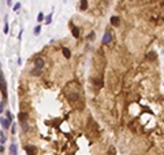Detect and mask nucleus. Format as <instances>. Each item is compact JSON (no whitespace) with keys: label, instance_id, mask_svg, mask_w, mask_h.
Masks as SVG:
<instances>
[{"label":"nucleus","instance_id":"obj_1","mask_svg":"<svg viewBox=\"0 0 164 155\" xmlns=\"http://www.w3.org/2000/svg\"><path fill=\"white\" fill-rule=\"evenodd\" d=\"M0 91H1V95H3V99L4 102L7 100V84H6V80L3 77V73L0 71Z\"/></svg>","mask_w":164,"mask_h":155},{"label":"nucleus","instance_id":"obj_2","mask_svg":"<svg viewBox=\"0 0 164 155\" xmlns=\"http://www.w3.org/2000/svg\"><path fill=\"white\" fill-rule=\"evenodd\" d=\"M0 124L3 126V129H8L11 126V119L10 118H0Z\"/></svg>","mask_w":164,"mask_h":155},{"label":"nucleus","instance_id":"obj_3","mask_svg":"<svg viewBox=\"0 0 164 155\" xmlns=\"http://www.w3.org/2000/svg\"><path fill=\"white\" fill-rule=\"evenodd\" d=\"M25 151L27 155H36L37 154V147L34 146H26L25 147Z\"/></svg>","mask_w":164,"mask_h":155},{"label":"nucleus","instance_id":"obj_4","mask_svg":"<svg viewBox=\"0 0 164 155\" xmlns=\"http://www.w3.org/2000/svg\"><path fill=\"white\" fill-rule=\"evenodd\" d=\"M34 65H36V67H38V69H42V67L45 66V60H44L41 56H38V58L34 59Z\"/></svg>","mask_w":164,"mask_h":155},{"label":"nucleus","instance_id":"obj_5","mask_svg":"<svg viewBox=\"0 0 164 155\" xmlns=\"http://www.w3.org/2000/svg\"><path fill=\"white\" fill-rule=\"evenodd\" d=\"M111 41H112V34L109 32H105L104 36H103V44H109Z\"/></svg>","mask_w":164,"mask_h":155},{"label":"nucleus","instance_id":"obj_6","mask_svg":"<svg viewBox=\"0 0 164 155\" xmlns=\"http://www.w3.org/2000/svg\"><path fill=\"white\" fill-rule=\"evenodd\" d=\"M146 59H148V60H151V62H153V60L157 59V54L153 52V51H151V52H148V54H146Z\"/></svg>","mask_w":164,"mask_h":155},{"label":"nucleus","instance_id":"obj_7","mask_svg":"<svg viewBox=\"0 0 164 155\" xmlns=\"http://www.w3.org/2000/svg\"><path fill=\"white\" fill-rule=\"evenodd\" d=\"M10 155H18V147L15 143H13L10 146Z\"/></svg>","mask_w":164,"mask_h":155},{"label":"nucleus","instance_id":"obj_8","mask_svg":"<svg viewBox=\"0 0 164 155\" xmlns=\"http://www.w3.org/2000/svg\"><path fill=\"white\" fill-rule=\"evenodd\" d=\"M18 119H19L21 122L27 121V113H23V111H21V113L18 114Z\"/></svg>","mask_w":164,"mask_h":155},{"label":"nucleus","instance_id":"obj_9","mask_svg":"<svg viewBox=\"0 0 164 155\" xmlns=\"http://www.w3.org/2000/svg\"><path fill=\"white\" fill-rule=\"evenodd\" d=\"M119 23H120V18L119 17H112L111 18V25L112 26H119Z\"/></svg>","mask_w":164,"mask_h":155},{"label":"nucleus","instance_id":"obj_10","mask_svg":"<svg viewBox=\"0 0 164 155\" xmlns=\"http://www.w3.org/2000/svg\"><path fill=\"white\" fill-rule=\"evenodd\" d=\"M62 52H63V55H64V58H70V56H71V51L68 50L67 47H64L63 50H62Z\"/></svg>","mask_w":164,"mask_h":155},{"label":"nucleus","instance_id":"obj_11","mask_svg":"<svg viewBox=\"0 0 164 155\" xmlns=\"http://www.w3.org/2000/svg\"><path fill=\"white\" fill-rule=\"evenodd\" d=\"M72 36L75 38L79 37V28H77V26H72Z\"/></svg>","mask_w":164,"mask_h":155},{"label":"nucleus","instance_id":"obj_12","mask_svg":"<svg viewBox=\"0 0 164 155\" xmlns=\"http://www.w3.org/2000/svg\"><path fill=\"white\" fill-rule=\"evenodd\" d=\"M7 137L4 136V132H0V144H4Z\"/></svg>","mask_w":164,"mask_h":155},{"label":"nucleus","instance_id":"obj_13","mask_svg":"<svg viewBox=\"0 0 164 155\" xmlns=\"http://www.w3.org/2000/svg\"><path fill=\"white\" fill-rule=\"evenodd\" d=\"M22 130H23V132H27V130H29V124H27V122H22Z\"/></svg>","mask_w":164,"mask_h":155},{"label":"nucleus","instance_id":"obj_14","mask_svg":"<svg viewBox=\"0 0 164 155\" xmlns=\"http://www.w3.org/2000/svg\"><path fill=\"white\" fill-rule=\"evenodd\" d=\"M88 8V1L86 0H81V10H86Z\"/></svg>","mask_w":164,"mask_h":155},{"label":"nucleus","instance_id":"obj_15","mask_svg":"<svg viewBox=\"0 0 164 155\" xmlns=\"http://www.w3.org/2000/svg\"><path fill=\"white\" fill-rule=\"evenodd\" d=\"M37 21H38V22L45 21V17H44V14H42V13H40V14L37 15Z\"/></svg>","mask_w":164,"mask_h":155},{"label":"nucleus","instance_id":"obj_16","mask_svg":"<svg viewBox=\"0 0 164 155\" xmlns=\"http://www.w3.org/2000/svg\"><path fill=\"white\" fill-rule=\"evenodd\" d=\"M40 32H41V26L37 25L36 28H34V34H36V36H38V34H40Z\"/></svg>","mask_w":164,"mask_h":155},{"label":"nucleus","instance_id":"obj_17","mask_svg":"<svg viewBox=\"0 0 164 155\" xmlns=\"http://www.w3.org/2000/svg\"><path fill=\"white\" fill-rule=\"evenodd\" d=\"M40 73H41V69H38V67H36V69L32 71V74L33 75H40Z\"/></svg>","mask_w":164,"mask_h":155},{"label":"nucleus","instance_id":"obj_18","mask_svg":"<svg viewBox=\"0 0 164 155\" xmlns=\"http://www.w3.org/2000/svg\"><path fill=\"white\" fill-rule=\"evenodd\" d=\"M51 22H52V14H49L48 17H45V23L46 25H49Z\"/></svg>","mask_w":164,"mask_h":155},{"label":"nucleus","instance_id":"obj_19","mask_svg":"<svg viewBox=\"0 0 164 155\" xmlns=\"http://www.w3.org/2000/svg\"><path fill=\"white\" fill-rule=\"evenodd\" d=\"M11 133H13V134L17 133V125H15V124H13V125H11Z\"/></svg>","mask_w":164,"mask_h":155},{"label":"nucleus","instance_id":"obj_20","mask_svg":"<svg viewBox=\"0 0 164 155\" xmlns=\"http://www.w3.org/2000/svg\"><path fill=\"white\" fill-rule=\"evenodd\" d=\"M3 32H4V33H8V23H7V19H6V23H4V28H3Z\"/></svg>","mask_w":164,"mask_h":155},{"label":"nucleus","instance_id":"obj_21","mask_svg":"<svg viewBox=\"0 0 164 155\" xmlns=\"http://www.w3.org/2000/svg\"><path fill=\"white\" fill-rule=\"evenodd\" d=\"M114 152H115V148H114V147H109V151H108V155H115V154H114Z\"/></svg>","mask_w":164,"mask_h":155},{"label":"nucleus","instance_id":"obj_22","mask_svg":"<svg viewBox=\"0 0 164 155\" xmlns=\"http://www.w3.org/2000/svg\"><path fill=\"white\" fill-rule=\"evenodd\" d=\"M13 8H14V11H18V10L21 8V4H19V3H17V4H14Z\"/></svg>","mask_w":164,"mask_h":155},{"label":"nucleus","instance_id":"obj_23","mask_svg":"<svg viewBox=\"0 0 164 155\" xmlns=\"http://www.w3.org/2000/svg\"><path fill=\"white\" fill-rule=\"evenodd\" d=\"M93 82H94V84H96L97 87H101V85H103V82H101L100 80H93Z\"/></svg>","mask_w":164,"mask_h":155},{"label":"nucleus","instance_id":"obj_24","mask_svg":"<svg viewBox=\"0 0 164 155\" xmlns=\"http://www.w3.org/2000/svg\"><path fill=\"white\" fill-rule=\"evenodd\" d=\"M94 37H96V34H94V33H90V34L88 36V40H94Z\"/></svg>","mask_w":164,"mask_h":155},{"label":"nucleus","instance_id":"obj_25","mask_svg":"<svg viewBox=\"0 0 164 155\" xmlns=\"http://www.w3.org/2000/svg\"><path fill=\"white\" fill-rule=\"evenodd\" d=\"M3 111H4V103H1V102H0V114L3 113Z\"/></svg>","mask_w":164,"mask_h":155},{"label":"nucleus","instance_id":"obj_26","mask_svg":"<svg viewBox=\"0 0 164 155\" xmlns=\"http://www.w3.org/2000/svg\"><path fill=\"white\" fill-rule=\"evenodd\" d=\"M6 115H7V118H10V119H13V115H11V113H10V111H7V113H6Z\"/></svg>","mask_w":164,"mask_h":155},{"label":"nucleus","instance_id":"obj_27","mask_svg":"<svg viewBox=\"0 0 164 155\" xmlns=\"http://www.w3.org/2000/svg\"><path fill=\"white\" fill-rule=\"evenodd\" d=\"M4 151V147H3V144H0V152H3Z\"/></svg>","mask_w":164,"mask_h":155},{"label":"nucleus","instance_id":"obj_28","mask_svg":"<svg viewBox=\"0 0 164 155\" xmlns=\"http://www.w3.org/2000/svg\"><path fill=\"white\" fill-rule=\"evenodd\" d=\"M7 4L11 6V4H13V0H7Z\"/></svg>","mask_w":164,"mask_h":155},{"label":"nucleus","instance_id":"obj_29","mask_svg":"<svg viewBox=\"0 0 164 155\" xmlns=\"http://www.w3.org/2000/svg\"><path fill=\"white\" fill-rule=\"evenodd\" d=\"M0 69H1V63H0ZM0 71H1V70H0Z\"/></svg>","mask_w":164,"mask_h":155}]
</instances>
